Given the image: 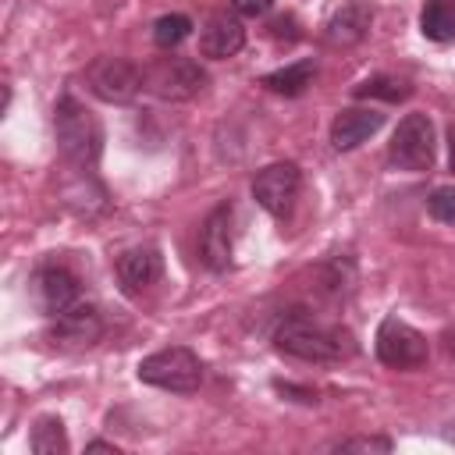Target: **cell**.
<instances>
[{
	"label": "cell",
	"mask_w": 455,
	"mask_h": 455,
	"mask_svg": "<svg viewBox=\"0 0 455 455\" xmlns=\"http://www.w3.org/2000/svg\"><path fill=\"white\" fill-rule=\"evenodd\" d=\"M274 345H277V352L306 359V363H338V359H348L355 352V341L348 331L327 327L306 313L284 316L274 331Z\"/></svg>",
	"instance_id": "cell-1"
},
{
	"label": "cell",
	"mask_w": 455,
	"mask_h": 455,
	"mask_svg": "<svg viewBox=\"0 0 455 455\" xmlns=\"http://www.w3.org/2000/svg\"><path fill=\"white\" fill-rule=\"evenodd\" d=\"M53 135H57L60 156L78 174H92L96 171V160H100V149H103V132H100V121L92 117V110L85 103H78L71 92H64L57 100Z\"/></svg>",
	"instance_id": "cell-2"
},
{
	"label": "cell",
	"mask_w": 455,
	"mask_h": 455,
	"mask_svg": "<svg viewBox=\"0 0 455 455\" xmlns=\"http://www.w3.org/2000/svg\"><path fill=\"white\" fill-rule=\"evenodd\" d=\"M135 373H139L142 384L171 391V395H192L203 384V363L185 345H171V348H160V352L146 355Z\"/></svg>",
	"instance_id": "cell-3"
},
{
	"label": "cell",
	"mask_w": 455,
	"mask_h": 455,
	"mask_svg": "<svg viewBox=\"0 0 455 455\" xmlns=\"http://www.w3.org/2000/svg\"><path fill=\"white\" fill-rule=\"evenodd\" d=\"M391 164L398 171H412L423 174L434 167L437 156V139H434V121L427 114H405L391 135V149H387Z\"/></svg>",
	"instance_id": "cell-4"
},
{
	"label": "cell",
	"mask_w": 455,
	"mask_h": 455,
	"mask_svg": "<svg viewBox=\"0 0 455 455\" xmlns=\"http://www.w3.org/2000/svg\"><path fill=\"white\" fill-rule=\"evenodd\" d=\"M373 348H377V359L384 366H391V370H416V366H423L430 359L427 338L412 323H405L398 316H384L380 320Z\"/></svg>",
	"instance_id": "cell-5"
},
{
	"label": "cell",
	"mask_w": 455,
	"mask_h": 455,
	"mask_svg": "<svg viewBox=\"0 0 455 455\" xmlns=\"http://www.w3.org/2000/svg\"><path fill=\"white\" fill-rule=\"evenodd\" d=\"M89 92L103 103H132L146 85V75L128 57H96L85 71Z\"/></svg>",
	"instance_id": "cell-6"
},
{
	"label": "cell",
	"mask_w": 455,
	"mask_h": 455,
	"mask_svg": "<svg viewBox=\"0 0 455 455\" xmlns=\"http://www.w3.org/2000/svg\"><path fill=\"white\" fill-rule=\"evenodd\" d=\"M203 85H206V71L192 57H164L146 71V89L160 100H171V103L199 96Z\"/></svg>",
	"instance_id": "cell-7"
},
{
	"label": "cell",
	"mask_w": 455,
	"mask_h": 455,
	"mask_svg": "<svg viewBox=\"0 0 455 455\" xmlns=\"http://www.w3.org/2000/svg\"><path fill=\"white\" fill-rule=\"evenodd\" d=\"M299 188H302V171L299 164L291 160H277V164H267L263 171H256L252 178V199L270 213V217H288L295 199H299Z\"/></svg>",
	"instance_id": "cell-8"
},
{
	"label": "cell",
	"mask_w": 455,
	"mask_h": 455,
	"mask_svg": "<svg viewBox=\"0 0 455 455\" xmlns=\"http://www.w3.org/2000/svg\"><path fill=\"white\" fill-rule=\"evenodd\" d=\"M32 299H36V306L53 320V316H60L64 309H71V306L82 302V288H78V277H75L71 270L46 263V267H39V270L32 274Z\"/></svg>",
	"instance_id": "cell-9"
},
{
	"label": "cell",
	"mask_w": 455,
	"mask_h": 455,
	"mask_svg": "<svg viewBox=\"0 0 455 455\" xmlns=\"http://www.w3.org/2000/svg\"><path fill=\"white\" fill-rule=\"evenodd\" d=\"M231 224H235V210L231 203H220L210 210V217L199 228V259L213 274H224L231 267V238H235Z\"/></svg>",
	"instance_id": "cell-10"
},
{
	"label": "cell",
	"mask_w": 455,
	"mask_h": 455,
	"mask_svg": "<svg viewBox=\"0 0 455 455\" xmlns=\"http://www.w3.org/2000/svg\"><path fill=\"white\" fill-rule=\"evenodd\" d=\"M50 338H53L57 345H68V348L96 345V341L103 338V316L96 313V306L78 302V306L64 309L60 316H53V323H50Z\"/></svg>",
	"instance_id": "cell-11"
},
{
	"label": "cell",
	"mask_w": 455,
	"mask_h": 455,
	"mask_svg": "<svg viewBox=\"0 0 455 455\" xmlns=\"http://www.w3.org/2000/svg\"><path fill=\"white\" fill-rule=\"evenodd\" d=\"M384 128V114L373 107H345L334 114L331 121V146L338 153H348L355 146H363L370 135H377Z\"/></svg>",
	"instance_id": "cell-12"
},
{
	"label": "cell",
	"mask_w": 455,
	"mask_h": 455,
	"mask_svg": "<svg viewBox=\"0 0 455 455\" xmlns=\"http://www.w3.org/2000/svg\"><path fill=\"white\" fill-rule=\"evenodd\" d=\"M164 274V256L156 245H132L117 256V281L128 295H139L142 288L156 284Z\"/></svg>",
	"instance_id": "cell-13"
},
{
	"label": "cell",
	"mask_w": 455,
	"mask_h": 455,
	"mask_svg": "<svg viewBox=\"0 0 455 455\" xmlns=\"http://www.w3.org/2000/svg\"><path fill=\"white\" fill-rule=\"evenodd\" d=\"M370 25H373V7H370V0H345V4L331 14L323 39H327L331 46H355V43L366 39Z\"/></svg>",
	"instance_id": "cell-14"
},
{
	"label": "cell",
	"mask_w": 455,
	"mask_h": 455,
	"mask_svg": "<svg viewBox=\"0 0 455 455\" xmlns=\"http://www.w3.org/2000/svg\"><path fill=\"white\" fill-rule=\"evenodd\" d=\"M245 46V25L235 14H213L199 32V53L210 60H228Z\"/></svg>",
	"instance_id": "cell-15"
},
{
	"label": "cell",
	"mask_w": 455,
	"mask_h": 455,
	"mask_svg": "<svg viewBox=\"0 0 455 455\" xmlns=\"http://www.w3.org/2000/svg\"><path fill=\"white\" fill-rule=\"evenodd\" d=\"M316 78V60H295L288 68H277V71H267L259 78L263 89L277 92V96H302Z\"/></svg>",
	"instance_id": "cell-16"
},
{
	"label": "cell",
	"mask_w": 455,
	"mask_h": 455,
	"mask_svg": "<svg viewBox=\"0 0 455 455\" xmlns=\"http://www.w3.org/2000/svg\"><path fill=\"white\" fill-rule=\"evenodd\" d=\"M419 28L434 43H451L455 39V0H427L419 14Z\"/></svg>",
	"instance_id": "cell-17"
},
{
	"label": "cell",
	"mask_w": 455,
	"mask_h": 455,
	"mask_svg": "<svg viewBox=\"0 0 455 455\" xmlns=\"http://www.w3.org/2000/svg\"><path fill=\"white\" fill-rule=\"evenodd\" d=\"M28 448L36 455H68L71 451V441H68V430H64L60 416H39L36 427H32Z\"/></svg>",
	"instance_id": "cell-18"
},
{
	"label": "cell",
	"mask_w": 455,
	"mask_h": 455,
	"mask_svg": "<svg viewBox=\"0 0 455 455\" xmlns=\"http://www.w3.org/2000/svg\"><path fill=\"white\" fill-rule=\"evenodd\" d=\"M355 100H384V103H402L412 96V85L405 78H395V75H370L366 82H359L352 89Z\"/></svg>",
	"instance_id": "cell-19"
},
{
	"label": "cell",
	"mask_w": 455,
	"mask_h": 455,
	"mask_svg": "<svg viewBox=\"0 0 455 455\" xmlns=\"http://www.w3.org/2000/svg\"><path fill=\"white\" fill-rule=\"evenodd\" d=\"M188 36H192V18H188V14H160V18L153 21V43H156L160 50H174V46H181Z\"/></svg>",
	"instance_id": "cell-20"
},
{
	"label": "cell",
	"mask_w": 455,
	"mask_h": 455,
	"mask_svg": "<svg viewBox=\"0 0 455 455\" xmlns=\"http://www.w3.org/2000/svg\"><path fill=\"white\" fill-rule=\"evenodd\" d=\"M427 213L441 224H455V185H437L427 196Z\"/></svg>",
	"instance_id": "cell-21"
},
{
	"label": "cell",
	"mask_w": 455,
	"mask_h": 455,
	"mask_svg": "<svg viewBox=\"0 0 455 455\" xmlns=\"http://www.w3.org/2000/svg\"><path fill=\"white\" fill-rule=\"evenodd\" d=\"M327 448L331 451H391V437H341Z\"/></svg>",
	"instance_id": "cell-22"
},
{
	"label": "cell",
	"mask_w": 455,
	"mask_h": 455,
	"mask_svg": "<svg viewBox=\"0 0 455 455\" xmlns=\"http://www.w3.org/2000/svg\"><path fill=\"white\" fill-rule=\"evenodd\" d=\"M267 32H270V39H284V43H295L302 32H299V21L291 18V14H281V18H274L270 25H267Z\"/></svg>",
	"instance_id": "cell-23"
},
{
	"label": "cell",
	"mask_w": 455,
	"mask_h": 455,
	"mask_svg": "<svg viewBox=\"0 0 455 455\" xmlns=\"http://www.w3.org/2000/svg\"><path fill=\"white\" fill-rule=\"evenodd\" d=\"M231 7H235V14H242V18H263V14L274 7V0H231Z\"/></svg>",
	"instance_id": "cell-24"
},
{
	"label": "cell",
	"mask_w": 455,
	"mask_h": 455,
	"mask_svg": "<svg viewBox=\"0 0 455 455\" xmlns=\"http://www.w3.org/2000/svg\"><path fill=\"white\" fill-rule=\"evenodd\" d=\"M85 448H89V451H114V455H121V448H117V444H110V441H89Z\"/></svg>",
	"instance_id": "cell-25"
},
{
	"label": "cell",
	"mask_w": 455,
	"mask_h": 455,
	"mask_svg": "<svg viewBox=\"0 0 455 455\" xmlns=\"http://www.w3.org/2000/svg\"><path fill=\"white\" fill-rule=\"evenodd\" d=\"M444 352H448V359L455 363V327H451V331H444Z\"/></svg>",
	"instance_id": "cell-26"
},
{
	"label": "cell",
	"mask_w": 455,
	"mask_h": 455,
	"mask_svg": "<svg viewBox=\"0 0 455 455\" xmlns=\"http://www.w3.org/2000/svg\"><path fill=\"white\" fill-rule=\"evenodd\" d=\"M441 437H444L448 444H455V419H448V423L441 427Z\"/></svg>",
	"instance_id": "cell-27"
},
{
	"label": "cell",
	"mask_w": 455,
	"mask_h": 455,
	"mask_svg": "<svg viewBox=\"0 0 455 455\" xmlns=\"http://www.w3.org/2000/svg\"><path fill=\"white\" fill-rule=\"evenodd\" d=\"M448 142H451V171H455V124H451V132H448Z\"/></svg>",
	"instance_id": "cell-28"
}]
</instances>
